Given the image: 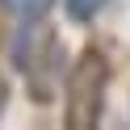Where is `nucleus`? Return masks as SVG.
Instances as JSON below:
<instances>
[{
    "instance_id": "20e7f679",
    "label": "nucleus",
    "mask_w": 130,
    "mask_h": 130,
    "mask_svg": "<svg viewBox=\"0 0 130 130\" xmlns=\"http://www.w3.org/2000/svg\"><path fill=\"white\" fill-rule=\"evenodd\" d=\"M63 4H67V13H71L76 21H88L96 9H101V0H63Z\"/></svg>"
},
{
    "instance_id": "f257e3e1",
    "label": "nucleus",
    "mask_w": 130,
    "mask_h": 130,
    "mask_svg": "<svg viewBox=\"0 0 130 130\" xmlns=\"http://www.w3.org/2000/svg\"><path fill=\"white\" fill-rule=\"evenodd\" d=\"M105 92H109V63L101 51L88 46L76 63H71L67 76V105H63V122L71 130H88L101 122L105 109Z\"/></svg>"
},
{
    "instance_id": "f03ea898",
    "label": "nucleus",
    "mask_w": 130,
    "mask_h": 130,
    "mask_svg": "<svg viewBox=\"0 0 130 130\" xmlns=\"http://www.w3.org/2000/svg\"><path fill=\"white\" fill-rule=\"evenodd\" d=\"M59 67H63V46L55 38V29L42 25V17L25 21L21 25V38H17V71L25 76L34 101H51L55 96Z\"/></svg>"
},
{
    "instance_id": "7ed1b4c3",
    "label": "nucleus",
    "mask_w": 130,
    "mask_h": 130,
    "mask_svg": "<svg viewBox=\"0 0 130 130\" xmlns=\"http://www.w3.org/2000/svg\"><path fill=\"white\" fill-rule=\"evenodd\" d=\"M51 4H55V0H0V9L13 13L17 21H38V17H46Z\"/></svg>"
}]
</instances>
